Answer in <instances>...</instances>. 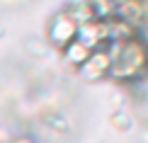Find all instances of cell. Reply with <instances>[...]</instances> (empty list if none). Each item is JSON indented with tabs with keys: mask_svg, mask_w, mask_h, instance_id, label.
<instances>
[{
	"mask_svg": "<svg viewBox=\"0 0 148 143\" xmlns=\"http://www.w3.org/2000/svg\"><path fill=\"white\" fill-rule=\"evenodd\" d=\"M90 3V10H92V17L95 20H114V8H116V0H88Z\"/></svg>",
	"mask_w": 148,
	"mask_h": 143,
	"instance_id": "cell-8",
	"label": "cell"
},
{
	"mask_svg": "<svg viewBox=\"0 0 148 143\" xmlns=\"http://www.w3.org/2000/svg\"><path fill=\"white\" fill-rule=\"evenodd\" d=\"M109 78L116 83H131L148 73V44L141 36L129 41H109Z\"/></svg>",
	"mask_w": 148,
	"mask_h": 143,
	"instance_id": "cell-1",
	"label": "cell"
},
{
	"mask_svg": "<svg viewBox=\"0 0 148 143\" xmlns=\"http://www.w3.org/2000/svg\"><path fill=\"white\" fill-rule=\"evenodd\" d=\"M109 124H112L114 129H119V131H129V129H131V116H129L126 112H112V114H109Z\"/></svg>",
	"mask_w": 148,
	"mask_h": 143,
	"instance_id": "cell-9",
	"label": "cell"
},
{
	"mask_svg": "<svg viewBox=\"0 0 148 143\" xmlns=\"http://www.w3.org/2000/svg\"><path fill=\"white\" fill-rule=\"evenodd\" d=\"M114 17L141 29V0H116Z\"/></svg>",
	"mask_w": 148,
	"mask_h": 143,
	"instance_id": "cell-6",
	"label": "cell"
},
{
	"mask_svg": "<svg viewBox=\"0 0 148 143\" xmlns=\"http://www.w3.org/2000/svg\"><path fill=\"white\" fill-rule=\"evenodd\" d=\"M90 53H92V51L83 44V41H78V39H75V41H71L68 46H63V49H61L63 63H66V66H71V68H75V70H78V68H80V66L85 63V61L90 58Z\"/></svg>",
	"mask_w": 148,
	"mask_h": 143,
	"instance_id": "cell-5",
	"label": "cell"
},
{
	"mask_svg": "<svg viewBox=\"0 0 148 143\" xmlns=\"http://www.w3.org/2000/svg\"><path fill=\"white\" fill-rule=\"evenodd\" d=\"M109 63H112V61H109L107 49H97V51H92L90 58L78 68V75L83 78L85 83H100V80L109 78Z\"/></svg>",
	"mask_w": 148,
	"mask_h": 143,
	"instance_id": "cell-3",
	"label": "cell"
},
{
	"mask_svg": "<svg viewBox=\"0 0 148 143\" xmlns=\"http://www.w3.org/2000/svg\"><path fill=\"white\" fill-rule=\"evenodd\" d=\"M146 109H148V97H146Z\"/></svg>",
	"mask_w": 148,
	"mask_h": 143,
	"instance_id": "cell-12",
	"label": "cell"
},
{
	"mask_svg": "<svg viewBox=\"0 0 148 143\" xmlns=\"http://www.w3.org/2000/svg\"><path fill=\"white\" fill-rule=\"evenodd\" d=\"M107 32H109V41H129V39H136L141 36V29L129 24L124 20H107Z\"/></svg>",
	"mask_w": 148,
	"mask_h": 143,
	"instance_id": "cell-7",
	"label": "cell"
},
{
	"mask_svg": "<svg viewBox=\"0 0 148 143\" xmlns=\"http://www.w3.org/2000/svg\"><path fill=\"white\" fill-rule=\"evenodd\" d=\"M12 143H32L29 138H17V141H12Z\"/></svg>",
	"mask_w": 148,
	"mask_h": 143,
	"instance_id": "cell-11",
	"label": "cell"
},
{
	"mask_svg": "<svg viewBox=\"0 0 148 143\" xmlns=\"http://www.w3.org/2000/svg\"><path fill=\"white\" fill-rule=\"evenodd\" d=\"M49 44L56 46V49H63L68 46L71 41L78 39V22L71 17L68 10H58L56 15L49 20Z\"/></svg>",
	"mask_w": 148,
	"mask_h": 143,
	"instance_id": "cell-2",
	"label": "cell"
},
{
	"mask_svg": "<svg viewBox=\"0 0 148 143\" xmlns=\"http://www.w3.org/2000/svg\"><path fill=\"white\" fill-rule=\"evenodd\" d=\"M78 41H83L90 51L104 49L109 44V32H107V22L102 20H88L83 24H78Z\"/></svg>",
	"mask_w": 148,
	"mask_h": 143,
	"instance_id": "cell-4",
	"label": "cell"
},
{
	"mask_svg": "<svg viewBox=\"0 0 148 143\" xmlns=\"http://www.w3.org/2000/svg\"><path fill=\"white\" fill-rule=\"evenodd\" d=\"M141 27H148V0H141Z\"/></svg>",
	"mask_w": 148,
	"mask_h": 143,
	"instance_id": "cell-10",
	"label": "cell"
}]
</instances>
